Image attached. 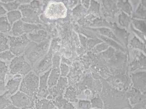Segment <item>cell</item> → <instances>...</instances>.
I'll use <instances>...</instances> for the list:
<instances>
[{
  "mask_svg": "<svg viewBox=\"0 0 146 109\" xmlns=\"http://www.w3.org/2000/svg\"><path fill=\"white\" fill-rule=\"evenodd\" d=\"M133 84L135 89L146 94V76L145 73H139L133 76Z\"/></svg>",
  "mask_w": 146,
  "mask_h": 109,
  "instance_id": "cell-15",
  "label": "cell"
},
{
  "mask_svg": "<svg viewBox=\"0 0 146 109\" xmlns=\"http://www.w3.org/2000/svg\"><path fill=\"white\" fill-rule=\"evenodd\" d=\"M15 55L10 51H5L0 53V59L10 61L14 58Z\"/></svg>",
  "mask_w": 146,
  "mask_h": 109,
  "instance_id": "cell-30",
  "label": "cell"
},
{
  "mask_svg": "<svg viewBox=\"0 0 146 109\" xmlns=\"http://www.w3.org/2000/svg\"><path fill=\"white\" fill-rule=\"evenodd\" d=\"M60 58L57 54H55L52 58V68H59Z\"/></svg>",
  "mask_w": 146,
  "mask_h": 109,
  "instance_id": "cell-31",
  "label": "cell"
},
{
  "mask_svg": "<svg viewBox=\"0 0 146 109\" xmlns=\"http://www.w3.org/2000/svg\"></svg>",
  "mask_w": 146,
  "mask_h": 109,
  "instance_id": "cell-43",
  "label": "cell"
},
{
  "mask_svg": "<svg viewBox=\"0 0 146 109\" xmlns=\"http://www.w3.org/2000/svg\"><path fill=\"white\" fill-rule=\"evenodd\" d=\"M29 109H36V108H35V107H34L33 108H30Z\"/></svg>",
  "mask_w": 146,
  "mask_h": 109,
  "instance_id": "cell-40",
  "label": "cell"
},
{
  "mask_svg": "<svg viewBox=\"0 0 146 109\" xmlns=\"http://www.w3.org/2000/svg\"><path fill=\"white\" fill-rule=\"evenodd\" d=\"M91 103L92 107H96L98 109L102 108L104 106L102 100L99 96L92 98Z\"/></svg>",
  "mask_w": 146,
  "mask_h": 109,
  "instance_id": "cell-29",
  "label": "cell"
},
{
  "mask_svg": "<svg viewBox=\"0 0 146 109\" xmlns=\"http://www.w3.org/2000/svg\"><path fill=\"white\" fill-rule=\"evenodd\" d=\"M11 29V24L9 22L7 17H0V32L6 33L10 32Z\"/></svg>",
  "mask_w": 146,
  "mask_h": 109,
  "instance_id": "cell-23",
  "label": "cell"
},
{
  "mask_svg": "<svg viewBox=\"0 0 146 109\" xmlns=\"http://www.w3.org/2000/svg\"><path fill=\"white\" fill-rule=\"evenodd\" d=\"M143 109H146V108H145H145H143Z\"/></svg>",
  "mask_w": 146,
  "mask_h": 109,
  "instance_id": "cell-41",
  "label": "cell"
},
{
  "mask_svg": "<svg viewBox=\"0 0 146 109\" xmlns=\"http://www.w3.org/2000/svg\"><path fill=\"white\" fill-rule=\"evenodd\" d=\"M23 22L22 20L18 21L12 25L11 32L14 36H19L24 34L23 29Z\"/></svg>",
  "mask_w": 146,
  "mask_h": 109,
  "instance_id": "cell-21",
  "label": "cell"
},
{
  "mask_svg": "<svg viewBox=\"0 0 146 109\" xmlns=\"http://www.w3.org/2000/svg\"><path fill=\"white\" fill-rule=\"evenodd\" d=\"M9 71L6 63L0 60V82L5 83L6 76Z\"/></svg>",
  "mask_w": 146,
  "mask_h": 109,
  "instance_id": "cell-26",
  "label": "cell"
},
{
  "mask_svg": "<svg viewBox=\"0 0 146 109\" xmlns=\"http://www.w3.org/2000/svg\"><path fill=\"white\" fill-rule=\"evenodd\" d=\"M30 5L32 8L37 10L40 7V4L38 1H33L31 3Z\"/></svg>",
  "mask_w": 146,
  "mask_h": 109,
  "instance_id": "cell-35",
  "label": "cell"
},
{
  "mask_svg": "<svg viewBox=\"0 0 146 109\" xmlns=\"http://www.w3.org/2000/svg\"><path fill=\"white\" fill-rule=\"evenodd\" d=\"M60 72L62 77H65L68 74L69 71V68L66 64H62L60 67Z\"/></svg>",
  "mask_w": 146,
  "mask_h": 109,
  "instance_id": "cell-33",
  "label": "cell"
},
{
  "mask_svg": "<svg viewBox=\"0 0 146 109\" xmlns=\"http://www.w3.org/2000/svg\"><path fill=\"white\" fill-rule=\"evenodd\" d=\"M78 105L79 107L82 109H90L92 107L91 102L86 100H80Z\"/></svg>",
  "mask_w": 146,
  "mask_h": 109,
  "instance_id": "cell-32",
  "label": "cell"
},
{
  "mask_svg": "<svg viewBox=\"0 0 146 109\" xmlns=\"http://www.w3.org/2000/svg\"><path fill=\"white\" fill-rule=\"evenodd\" d=\"M28 37L35 43H41L45 41L47 37V33L42 29H40L35 32L29 34Z\"/></svg>",
  "mask_w": 146,
  "mask_h": 109,
  "instance_id": "cell-19",
  "label": "cell"
},
{
  "mask_svg": "<svg viewBox=\"0 0 146 109\" xmlns=\"http://www.w3.org/2000/svg\"><path fill=\"white\" fill-rule=\"evenodd\" d=\"M42 27L40 24H31L24 23H23V29L24 33H30L35 31L42 29Z\"/></svg>",
  "mask_w": 146,
  "mask_h": 109,
  "instance_id": "cell-24",
  "label": "cell"
},
{
  "mask_svg": "<svg viewBox=\"0 0 146 109\" xmlns=\"http://www.w3.org/2000/svg\"><path fill=\"white\" fill-rule=\"evenodd\" d=\"M67 9L64 4L61 2H49L44 12V15L48 19L55 20L65 18Z\"/></svg>",
  "mask_w": 146,
  "mask_h": 109,
  "instance_id": "cell-5",
  "label": "cell"
},
{
  "mask_svg": "<svg viewBox=\"0 0 146 109\" xmlns=\"http://www.w3.org/2000/svg\"><path fill=\"white\" fill-rule=\"evenodd\" d=\"M100 96L104 103V109H131L126 92L119 90L106 82H103Z\"/></svg>",
  "mask_w": 146,
  "mask_h": 109,
  "instance_id": "cell-1",
  "label": "cell"
},
{
  "mask_svg": "<svg viewBox=\"0 0 146 109\" xmlns=\"http://www.w3.org/2000/svg\"><path fill=\"white\" fill-rule=\"evenodd\" d=\"M52 69V68H51ZM51 69L44 73L40 76L38 92L37 96L38 98H46L49 95V89L48 85V76L50 74Z\"/></svg>",
  "mask_w": 146,
  "mask_h": 109,
  "instance_id": "cell-12",
  "label": "cell"
},
{
  "mask_svg": "<svg viewBox=\"0 0 146 109\" xmlns=\"http://www.w3.org/2000/svg\"><path fill=\"white\" fill-rule=\"evenodd\" d=\"M146 100L139 102L133 108L131 109H143L145 107Z\"/></svg>",
  "mask_w": 146,
  "mask_h": 109,
  "instance_id": "cell-34",
  "label": "cell"
},
{
  "mask_svg": "<svg viewBox=\"0 0 146 109\" xmlns=\"http://www.w3.org/2000/svg\"><path fill=\"white\" fill-rule=\"evenodd\" d=\"M52 54L49 52L35 65L34 72L38 75L51 69L52 67Z\"/></svg>",
  "mask_w": 146,
  "mask_h": 109,
  "instance_id": "cell-11",
  "label": "cell"
},
{
  "mask_svg": "<svg viewBox=\"0 0 146 109\" xmlns=\"http://www.w3.org/2000/svg\"><path fill=\"white\" fill-rule=\"evenodd\" d=\"M36 109H58L52 100L46 98H36L35 103Z\"/></svg>",
  "mask_w": 146,
  "mask_h": 109,
  "instance_id": "cell-16",
  "label": "cell"
},
{
  "mask_svg": "<svg viewBox=\"0 0 146 109\" xmlns=\"http://www.w3.org/2000/svg\"><path fill=\"white\" fill-rule=\"evenodd\" d=\"M4 109H20L16 106H14V105L12 104H10L7 106Z\"/></svg>",
  "mask_w": 146,
  "mask_h": 109,
  "instance_id": "cell-37",
  "label": "cell"
},
{
  "mask_svg": "<svg viewBox=\"0 0 146 109\" xmlns=\"http://www.w3.org/2000/svg\"><path fill=\"white\" fill-rule=\"evenodd\" d=\"M3 5L5 10L10 12L16 10L19 7V4L18 2H13L11 1L7 3H4Z\"/></svg>",
  "mask_w": 146,
  "mask_h": 109,
  "instance_id": "cell-28",
  "label": "cell"
},
{
  "mask_svg": "<svg viewBox=\"0 0 146 109\" xmlns=\"http://www.w3.org/2000/svg\"><path fill=\"white\" fill-rule=\"evenodd\" d=\"M40 78L34 71L27 74L22 79L19 91L35 98L38 92Z\"/></svg>",
  "mask_w": 146,
  "mask_h": 109,
  "instance_id": "cell-3",
  "label": "cell"
},
{
  "mask_svg": "<svg viewBox=\"0 0 146 109\" xmlns=\"http://www.w3.org/2000/svg\"><path fill=\"white\" fill-rule=\"evenodd\" d=\"M126 94L128 99L132 104L139 103L146 100V94L142 93L134 87L128 89Z\"/></svg>",
  "mask_w": 146,
  "mask_h": 109,
  "instance_id": "cell-14",
  "label": "cell"
},
{
  "mask_svg": "<svg viewBox=\"0 0 146 109\" xmlns=\"http://www.w3.org/2000/svg\"><path fill=\"white\" fill-rule=\"evenodd\" d=\"M22 15V20L24 23L37 24L40 23L37 10L32 8L30 5H21L19 7Z\"/></svg>",
  "mask_w": 146,
  "mask_h": 109,
  "instance_id": "cell-9",
  "label": "cell"
},
{
  "mask_svg": "<svg viewBox=\"0 0 146 109\" xmlns=\"http://www.w3.org/2000/svg\"><path fill=\"white\" fill-rule=\"evenodd\" d=\"M77 95L75 88L70 85L66 88L63 97L69 102H77L78 101L77 98Z\"/></svg>",
  "mask_w": 146,
  "mask_h": 109,
  "instance_id": "cell-20",
  "label": "cell"
},
{
  "mask_svg": "<svg viewBox=\"0 0 146 109\" xmlns=\"http://www.w3.org/2000/svg\"><path fill=\"white\" fill-rule=\"evenodd\" d=\"M22 79L23 78L21 75H14L8 81L5 86V89L10 96L13 95L17 91L20 87Z\"/></svg>",
  "mask_w": 146,
  "mask_h": 109,
  "instance_id": "cell-13",
  "label": "cell"
},
{
  "mask_svg": "<svg viewBox=\"0 0 146 109\" xmlns=\"http://www.w3.org/2000/svg\"><path fill=\"white\" fill-rule=\"evenodd\" d=\"M7 18L10 24L13 25L14 23L21 19L22 15L21 11L19 10H14L8 13Z\"/></svg>",
  "mask_w": 146,
  "mask_h": 109,
  "instance_id": "cell-22",
  "label": "cell"
},
{
  "mask_svg": "<svg viewBox=\"0 0 146 109\" xmlns=\"http://www.w3.org/2000/svg\"><path fill=\"white\" fill-rule=\"evenodd\" d=\"M52 101L58 109H76L72 104L64 98L62 95L58 96Z\"/></svg>",
  "mask_w": 146,
  "mask_h": 109,
  "instance_id": "cell-17",
  "label": "cell"
},
{
  "mask_svg": "<svg viewBox=\"0 0 146 109\" xmlns=\"http://www.w3.org/2000/svg\"><path fill=\"white\" fill-rule=\"evenodd\" d=\"M31 65L26 60L23 56H19L12 60L9 70L11 74L25 76L32 70Z\"/></svg>",
  "mask_w": 146,
  "mask_h": 109,
  "instance_id": "cell-4",
  "label": "cell"
},
{
  "mask_svg": "<svg viewBox=\"0 0 146 109\" xmlns=\"http://www.w3.org/2000/svg\"><path fill=\"white\" fill-rule=\"evenodd\" d=\"M68 84L67 79L61 76L56 85L51 89H49V94L46 97L47 99L53 100L58 96L62 95L65 89L67 87Z\"/></svg>",
  "mask_w": 146,
  "mask_h": 109,
  "instance_id": "cell-10",
  "label": "cell"
},
{
  "mask_svg": "<svg viewBox=\"0 0 146 109\" xmlns=\"http://www.w3.org/2000/svg\"><path fill=\"white\" fill-rule=\"evenodd\" d=\"M75 89L78 95H79L86 89H89L92 92V95L100 93L102 88V84L98 81H93L92 79L87 78L82 82L75 85Z\"/></svg>",
  "mask_w": 146,
  "mask_h": 109,
  "instance_id": "cell-8",
  "label": "cell"
},
{
  "mask_svg": "<svg viewBox=\"0 0 146 109\" xmlns=\"http://www.w3.org/2000/svg\"><path fill=\"white\" fill-rule=\"evenodd\" d=\"M36 98L30 97L19 91L10 96V99L11 103L18 108L29 109L34 107Z\"/></svg>",
  "mask_w": 146,
  "mask_h": 109,
  "instance_id": "cell-7",
  "label": "cell"
},
{
  "mask_svg": "<svg viewBox=\"0 0 146 109\" xmlns=\"http://www.w3.org/2000/svg\"><path fill=\"white\" fill-rule=\"evenodd\" d=\"M10 96L6 91L3 94H0V109H4L11 103Z\"/></svg>",
  "mask_w": 146,
  "mask_h": 109,
  "instance_id": "cell-25",
  "label": "cell"
},
{
  "mask_svg": "<svg viewBox=\"0 0 146 109\" xmlns=\"http://www.w3.org/2000/svg\"><path fill=\"white\" fill-rule=\"evenodd\" d=\"M6 91L5 89V83L0 82V91Z\"/></svg>",
  "mask_w": 146,
  "mask_h": 109,
  "instance_id": "cell-39",
  "label": "cell"
},
{
  "mask_svg": "<svg viewBox=\"0 0 146 109\" xmlns=\"http://www.w3.org/2000/svg\"><path fill=\"white\" fill-rule=\"evenodd\" d=\"M9 49L14 55L19 56L25 51L26 47L30 42L25 34L19 36H9Z\"/></svg>",
  "mask_w": 146,
  "mask_h": 109,
  "instance_id": "cell-6",
  "label": "cell"
},
{
  "mask_svg": "<svg viewBox=\"0 0 146 109\" xmlns=\"http://www.w3.org/2000/svg\"><path fill=\"white\" fill-rule=\"evenodd\" d=\"M0 4H1V3H0Z\"/></svg>",
  "mask_w": 146,
  "mask_h": 109,
  "instance_id": "cell-42",
  "label": "cell"
},
{
  "mask_svg": "<svg viewBox=\"0 0 146 109\" xmlns=\"http://www.w3.org/2000/svg\"><path fill=\"white\" fill-rule=\"evenodd\" d=\"M84 93L85 95L87 97H90L91 96V94L92 95V92L89 89H86L85 90Z\"/></svg>",
  "mask_w": 146,
  "mask_h": 109,
  "instance_id": "cell-38",
  "label": "cell"
},
{
  "mask_svg": "<svg viewBox=\"0 0 146 109\" xmlns=\"http://www.w3.org/2000/svg\"><path fill=\"white\" fill-rule=\"evenodd\" d=\"M8 39L2 32H0V53L9 49Z\"/></svg>",
  "mask_w": 146,
  "mask_h": 109,
  "instance_id": "cell-27",
  "label": "cell"
},
{
  "mask_svg": "<svg viewBox=\"0 0 146 109\" xmlns=\"http://www.w3.org/2000/svg\"><path fill=\"white\" fill-rule=\"evenodd\" d=\"M60 75V68H52L48 76V89H51L57 84Z\"/></svg>",
  "mask_w": 146,
  "mask_h": 109,
  "instance_id": "cell-18",
  "label": "cell"
},
{
  "mask_svg": "<svg viewBox=\"0 0 146 109\" xmlns=\"http://www.w3.org/2000/svg\"><path fill=\"white\" fill-rule=\"evenodd\" d=\"M7 12V11L5 10L4 8L0 6V16L5 15Z\"/></svg>",
  "mask_w": 146,
  "mask_h": 109,
  "instance_id": "cell-36",
  "label": "cell"
},
{
  "mask_svg": "<svg viewBox=\"0 0 146 109\" xmlns=\"http://www.w3.org/2000/svg\"><path fill=\"white\" fill-rule=\"evenodd\" d=\"M48 42L45 41L40 44L33 41L28 44L25 52L27 60L32 66L36 64L44 56L48 50Z\"/></svg>",
  "mask_w": 146,
  "mask_h": 109,
  "instance_id": "cell-2",
  "label": "cell"
}]
</instances>
